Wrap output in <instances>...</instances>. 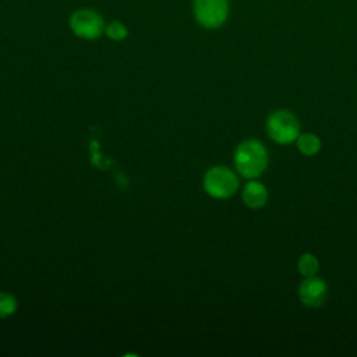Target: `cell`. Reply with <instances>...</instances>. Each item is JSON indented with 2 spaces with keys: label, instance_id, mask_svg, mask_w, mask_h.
<instances>
[{
  "label": "cell",
  "instance_id": "277c9868",
  "mask_svg": "<svg viewBox=\"0 0 357 357\" xmlns=\"http://www.w3.org/2000/svg\"><path fill=\"white\" fill-rule=\"evenodd\" d=\"M73 32L84 39H96L103 32L102 17L92 10H78L70 18Z\"/></svg>",
  "mask_w": 357,
  "mask_h": 357
},
{
  "label": "cell",
  "instance_id": "30bf717a",
  "mask_svg": "<svg viewBox=\"0 0 357 357\" xmlns=\"http://www.w3.org/2000/svg\"><path fill=\"white\" fill-rule=\"evenodd\" d=\"M18 307L17 298L6 291H0V318H7L15 312Z\"/></svg>",
  "mask_w": 357,
  "mask_h": 357
},
{
  "label": "cell",
  "instance_id": "8fae6325",
  "mask_svg": "<svg viewBox=\"0 0 357 357\" xmlns=\"http://www.w3.org/2000/svg\"><path fill=\"white\" fill-rule=\"evenodd\" d=\"M106 35L113 40H123L128 35V32L121 22L114 21L106 26Z\"/></svg>",
  "mask_w": 357,
  "mask_h": 357
},
{
  "label": "cell",
  "instance_id": "5b68a950",
  "mask_svg": "<svg viewBox=\"0 0 357 357\" xmlns=\"http://www.w3.org/2000/svg\"><path fill=\"white\" fill-rule=\"evenodd\" d=\"M194 13L198 22L205 28H218L227 17L226 0H195Z\"/></svg>",
  "mask_w": 357,
  "mask_h": 357
},
{
  "label": "cell",
  "instance_id": "8992f818",
  "mask_svg": "<svg viewBox=\"0 0 357 357\" xmlns=\"http://www.w3.org/2000/svg\"><path fill=\"white\" fill-rule=\"evenodd\" d=\"M328 296V284L324 279L315 276L305 278L298 286L300 301L311 308L321 307Z\"/></svg>",
  "mask_w": 357,
  "mask_h": 357
},
{
  "label": "cell",
  "instance_id": "6da1fadb",
  "mask_svg": "<svg viewBox=\"0 0 357 357\" xmlns=\"http://www.w3.org/2000/svg\"><path fill=\"white\" fill-rule=\"evenodd\" d=\"M233 162L240 176L252 180L264 174L266 170L269 163L268 151L261 141L245 139L237 145L233 155Z\"/></svg>",
  "mask_w": 357,
  "mask_h": 357
},
{
  "label": "cell",
  "instance_id": "7a4b0ae2",
  "mask_svg": "<svg viewBox=\"0 0 357 357\" xmlns=\"http://www.w3.org/2000/svg\"><path fill=\"white\" fill-rule=\"evenodd\" d=\"M204 190L216 199H227L238 188V178L226 166H213L204 176Z\"/></svg>",
  "mask_w": 357,
  "mask_h": 357
},
{
  "label": "cell",
  "instance_id": "3957f363",
  "mask_svg": "<svg viewBox=\"0 0 357 357\" xmlns=\"http://www.w3.org/2000/svg\"><path fill=\"white\" fill-rule=\"evenodd\" d=\"M266 131L275 142L287 145L294 142L300 135V124L290 110L280 109L269 114L266 120Z\"/></svg>",
  "mask_w": 357,
  "mask_h": 357
},
{
  "label": "cell",
  "instance_id": "ba28073f",
  "mask_svg": "<svg viewBox=\"0 0 357 357\" xmlns=\"http://www.w3.org/2000/svg\"><path fill=\"white\" fill-rule=\"evenodd\" d=\"M297 149L305 156H314L321 151V139L311 132L300 134L296 139Z\"/></svg>",
  "mask_w": 357,
  "mask_h": 357
},
{
  "label": "cell",
  "instance_id": "9c48e42d",
  "mask_svg": "<svg viewBox=\"0 0 357 357\" xmlns=\"http://www.w3.org/2000/svg\"><path fill=\"white\" fill-rule=\"evenodd\" d=\"M297 269L300 272V275H303L304 278H310V276H315L318 269H319V262L317 259L315 255L305 252L303 254L298 261H297Z\"/></svg>",
  "mask_w": 357,
  "mask_h": 357
},
{
  "label": "cell",
  "instance_id": "52a82bcc",
  "mask_svg": "<svg viewBox=\"0 0 357 357\" xmlns=\"http://www.w3.org/2000/svg\"><path fill=\"white\" fill-rule=\"evenodd\" d=\"M241 198H243V202L248 208L258 209V208H261L266 204L268 190L262 183L252 178L244 185L243 192H241Z\"/></svg>",
  "mask_w": 357,
  "mask_h": 357
}]
</instances>
